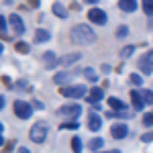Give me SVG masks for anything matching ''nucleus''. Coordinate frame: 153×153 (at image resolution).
Returning <instances> with one entry per match:
<instances>
[{
  "label": "nucleus",
  "mask_w": 153,
  "mask_h": 153,
  "mask_svg": "<svg viewBox=\"0 0 153 153\" xmlns=\"http://www.w3.org/2000/svg\"><path fill=\"white\" fill-rule=\"evenodd\" d=\"M71 41L76 45H92L96 41V33L88 25H76L71 29Z\"/></svg>",
  "instance_id": "nucleus-1"
},
{
  "label": "nucleus",
  "mask_w": 153,
  "mask_h": 153,
  "mask_svg": "<svg viewBox=\"0 0 153 153\" xmlns=\"http://www.w3.org/2000/svg\"><path fill=\"white\" fill-rule=\"evenodd\" d=\"M47 135H49V125L43 123V120L35 123V125L31 127V131H29V139H31L33 143H43Z\"/></svg>",
  "instance_id": "nucleus-2"
},
{
  "label": "nucleus",
  "mask_w": 153,
  "mask_h": 153,
  "mask_svg": "<svg viewBox=\"0 0 153 153\" xmlns=\"http://www.w3.org/2000/svg\"><path fill=\"white\" fill-rule=\"evenodd\" d=\"M59 94L65 96V98H86V96H88V88H84L80 84H76V86H65V88H59Z\"/></svg>",
  "instance_id": "nucleus-3"
},
{
  "label": "nucleus",
  "mask_w": 153,
  "mask_h": 153,
  "mask_svg": "<svg viewBox=\"0 0 153 153\" xmlns=\"http://www.w3.org/2000/svg\"><path fill=\"white\" fill-rule=\"evenodd\" d=\"M31 112H33V106L29 104V102H25V100H16L14 102V114L19 118H29Z\"/></svg>",
  "instance_id": "nucleus-4"
},
{
  "label": "nucleus",
  "mask_w": 153,
  "mask_h": 153,
  "mask_svg": "<svg viewBox=\"0 0 153 153\" xmlns=\"http://www.w3.org/2000/svg\"><path fill=\"white\" fill-rule=\"evenodd\" d=\"M139 70H141L143 74H147V76L153 74V49H151V51H147V53L139 59Z\"/></svg>",
  "instance_id": "nucleus-5"
},
{
  "label": "nucleus",
  "mask_w": 153,
  "mask_h": 153,
  "mask_svg": "<svg viewBox=\"0 0 153 153\" xmlns=\"http://www.w3.org/2000/svg\"><path fill=\"white\" fill-rule=\"evenodd\" d=\"M110 135H112V139H125L129 135V127L125 123H114L110 127Z\"/></svg>",
  "instance_id": "nucleus-6"
},
{
  "label": "nucleus",
  "mask_w": 153,
  "mask_h": 153,
  "mask_svg": "<svg viewBox=\"0 0 153 153\" xmlns=\"http://www.w3.org/2000/svg\"><path fill=\"white\" fill-rule=\"evenodd\" d=\"M80 112H82V106L80 104H65V106L59 108V114H61V117L76 118V117H80Z\"/></svg>",
  "instance_id": "nucleus-7"
},
{
  "label": "nucleus",
  "mask_w": 153,
  "mask_h": 153,
  "mask_svg": "<svg viewBox=\"0 0 153 153\" xmlns=\"http://www.w3.org/2000/svg\"><path fill=\"white\" fill-rule=\"evenodd\" d=\"M88 19H90V23L106 25V12L100 10V8H90V10H88Z\"/></svg>",
  "instance_id": "nucleus-8"
},
{
  "label": "nucleus",
  "mask_w": 153,
  "mask_h": 153,
  "mask_svg": "<svg viewBox=\"0 0 153 153\" xmlns=\"http://www.w3.org/2000/svg\"><path fill=\"white\" fill-rule=\"evenodd\" d=\"M104 98V90L102 88H90V92H88V96H86V100L90 102V104H100V100Z\"/></svg>",
  "instance_id": "nucleus-9"
},
{
  "label": "nucleus",
  "mask_w": 153,
  "mask_h": 153,
  "mask_svg": "<svg viewBox=\"0 0 153 153\" xmlns=\"http://www.w3.org/2000/svg\"><path fill=\"white\" fill-rule=\"evenodd\" d=\"M8 23L12 25V29H14V33H16V35H23V33H25V23H23V19H21L16 12L8 16Z\"/></svg>",
  "instance_id": "nucleus-10"
},
{
  "label": "nucleus",
  "mask_w": 153,
  "mask_h": 153,
  "mask_svg": "<svg viewBox=\"0 0 153 153\" xmlns=\"http://www.w3.org/2000/svg\"><path fill=\"white\" fill-rule=\"evenodd\" d=\"M131 106H133V110H143L145 102H143L139 90H131Z\"/></svg>",
  "instance_id": "nucleus-11"
},
{
  "label": "nucleus",
  "mask_w": 153,
  "mask_h": 153,
  "mask_svg": "<svg viewBox=\"0 0 153 153\" xmlns=\"http://www.w3.org/2000/svg\"><path fill=\"white\" fill-rule=\"evenodd\" d=\"M59 61H61V59H57V55H55L53 51H45V53H43V63H45L47 68H55Z\"/></svg>",
  "instance_id": "nucleus-12"
},
{
  "label": "nucleus",
  "mask_w": 153,
  "mask_h": 153,
  "mask_svg": "<svg viewBox=\"0 0 153 153\" xmlns=\"http://www.w3.org/2000/svg\"><path fill=\"white\" fill-rule=\"evenodd\" d=\"M100 127H102V120H100V117L92 112V114L88 117V129H90V131H100Z\"/></svg>",
  "instance_id": "nucleus-13"
},
{
  "label": "nucleus",
  "mask_w": 153,
  "mask_h": 153,
  "mask_svg": "<svg viewBox=\"0 0 153 153\" xmlns=\"http://www.w3.org/2000/svg\"><path fill=\"white\" fill-rule=\"evenodd\" d=\"M118 8L123 12H133L137 8V0H120L118 2Z\"/></svg>",
  "instance_id": "nucleus-14"
},
{
  "label": "nucleus",
  "mask_w": 153,
  "mask_h": 153,
  "mask_svg": "<svg viewBox=\"0 0 153 153\" xmlns=\"http://www.w3.org/2000/svg\"><path fill=\"white\" fill-rule=\"evenodd\" d=\"M49 39H51L49 31H45V29H37L35 31V41L37 43H47Z\"/></svg>",
  "instance_id": "nucleus-15"
},
{
  "label": "nucleus",
  "mask_w": 153,
  "mask_h": 153,
  "mask_svg": "<svg viewBox=\"0 0 153 153\" xmlns=\"http://www.w3.org/2000/svg\"><path fill=\"white\" fill-rule=\"evenodd\" d=\"M71 71H59V74H55L53 76V82L55 84H63V82H68V80H71Z\"/></svg>",
  "instance_id": "nucleus-16"
},
{
  "label": "nucleus",
  "mask_w": 153,
  "mask_h": 153,
  "mask_svg": "<svg viewBox=\"0 0 153 153\" xmlns=\"http://www.w3.org/2000/svg\"><path fill=\"white\" fill-rule=\"evenodd\" d=\"M51 10H53V14L59 16V19H68V10H65L63 4H59V2H55V4L51 6Z\"/></svg>",
  "instance_id": "nucleus-17"
},
{
  "label": "nucleus",
  "mask_w": 153,
  "mask_h": 153,
  "mask_svg": "<svg viewBox=\"0 0 153 153\" xmlns=\"http://www.w3.org/2000/svg\"><path fill=\"white\" fill-rule=\"evenodd\" d=\"M80 53H68L65 57H61V63L63 65H71V63H76V61H80Z\"/></svg>",
  "instance_id": "nucleus-18"
},
{
  "label": "nucleus",
  "mask_w": 153,
  "mask_h": 153,
  "mask_svg": "<svg viewBox=\"0 0 153 153\" xmlns=\"http://www.w3.org/2000/svg\"><path fill=\"white\" fill-rule=\"evenodd\" d=\"M102 147H104V141H102L100 137H96V139H92V141L88 143V149H90V151H100Z\"/></svg>",
  "instance_id": "nucleus-19"
},
{
  "label": "nucleus",
  "mask_w": 153,
  "mask_h": 153,
  "mask_svg": "<svg viewBox=\"0 0 153 153\" xmlns=\"http://www.w3.org/2000/svg\"><path fill=\"white\" fill-rule=\"evenodd\" d=\"M108 104H110V108H114L117 112H123V110H125V104H123L118 98H114V96H110V98H108Z\"/></svg>",
  "instance_id": "nucleus-20"
},
{
  "label": "nucleus",
  "mask_w": 153,
  "mask_h": 153,
  "mask_svg": "<svg viewBox=\"0 0 153 153\" xmlns=\"http://www.w3.org/2000/svg\"><path fill=\"white\" fill-rule=\"evenodd\" d=\"M82 74L86 76V80H90V82H96V80H98V74H96V71L92 70V68H86V70H84Z\"/></svg>",
  "instance_id": "nucleus-21"
},
{
  "label": "nucleus",
  "mask_w": 153,
  "mask_h": 153,
  "mask_svg": "<svg viewBox=\"0 0 153 153\" xmlns=\"http://www.w3.org/2000/svg\"><path fill=\"white\" fill-rule=\"evenodd\" d=\"M71 149H74V153H82V139L80 137L71 139Z\"/></svg>",
  "instance_id": "nucleus-22"
},
{
  "label": "nucleus",
  "mask_w": 153,
  "mask_h": 153,
  "mask_svg": "<svg viewBox=\"0 0 153 153\" xmlns=\"http://www.w3.org/2000/svg\"><path fill=\"white\" fill-rule=\"evenodd\" d=\"M143 10L147 16H153V0H143Z\"/></svg>",
  "instance_id": "nucleus-23"
},
{
  "label": "nucleus",
  "mask_w": 153,
  "mask_h": 153,
  "mask_svg": "<svg viewBox=\"0 0 153 153\" xmlns=\"http://www.w3.org/2000/svg\"><path fill=\"white\" fill-rule=\"evenodd\" d=\"M141 98H143V102H145V104H153V92H151V90H143Z\"/></svg>",
  "instance_id": "nucleus-24"
},
{
  "label": "nucleus",
  "mask_w": 153,
  "mask_h": 153,
  "mask_svg": "<svg viewBox=\"0 0 153 153\" xmlns=\"http://www.w3.org/2000/svg\"><path fill=\"white\" fill-rule=\"evenodd\" d=\"M133 51H135V45H127V47H123V49H120V57H129Z\"/></svg>",
  "instance_id": "nucleus-25"
},
{
  "label": "nucleus",
  "mask_w": 153,
  "mask_h": 153,
  "mask_svg": "<svg viewBox=\"0 0 153 153\" xmlns=\"http://www.w3.org/2000/svg\"><path fill=\"white\" fill-rule=\"evenodd\" d=\"M14 49H16L19 53H29V45H27V43H23V41H19V43L14 45Z\"/></svg>",
  "instance_id": "nucleus-26"
},
{
  "label": "nucleus",
  "mask_w": 153,
  "mask_h": 153,
  "mask_svg": "<svg viewBox=\"0 0 153 153\" xmlns=\"http://www.w3.org/2000/svg\"><path fill=\"white\" fill-rule=\"evenodd\" d=\"M145 127H153V114L151 112H147V114H143V120H141Z\"/></svg>",
  "instance_id": "nucleus-27"
},
{
  "label": "nucleus",
  "mask_w": 153,
  "mask_h": 153,
  "mask_svg": "<svg viewBox=\"0 0 153 153\" xmlns=\"http://www.w3.org/2000/svg\"><path fill=\"white\" fill-rule=\"evenodd\" d=\"M127 33H129V29H127V25H120L117 29V37L118 39H123V37H127Z\"/></svg>",
  "instance_id": "nucleus-28"
},
{
  "label": "nucleus",
  "mask_w": 153,
  "mask_h": 153,
  "mask_svg": "<svg viewBox=\"0 0 153 153\" xmlns=\"http://www.w3.org/2000/svg\"><path fill=\"white\" fill-rule=\"evenodd\" d=\"M6 27H8V23H6V19L0 14V35H4L6 33Z\"/></svg>",
  "instance_id": "nucleus-29"
},
{
  "label": "nucleus",
  "mask_w": 153,
  "mask_h": 153,
  "mask_svg": "<svg viewBox=\"0 0 153 153\" xmlns=\"http://www.w3.org/2000/svg\"><path fill=\"white\" fill-rule=\"evenodd\" d=\"M141 141H143V143H149V141H153V131H147L145 135H141Z\"/></svg>",
  "instance_id": "nucleus-30"
},
{
  "label": "nucleus",
  "mask_w": 153,
  "mask_h": 153,
  "mask_svg": "<svg viewBox=\"0 0 153 153\" xmlns=\"http://www.w3.org/2000/svg\"><path fill=\"white\" fill-rule=\"evenodd\" d=\"M141 76H139V74H133V76H131V84H135V86H141Z\"/></svg>",
  "instance_id": "nucleus-31"
},
{
  "label": "nucleus",
  "mask_w": 153,
  "mask_h": 153,
  "mask_svg": "<svg viewBox=\"0 0 153 153\" xmlns=\"http://www.w3.org/2000/svg\"><path fill=\"white\" fill-rule=\"evenodd\" d=\"M61 129H78V123H63Z\"/></svg>",
  "instance_id": "nucleus-32"
},
{
  "label": "nucleus",
  "mask_w": 153,
  "mask_h": 153,
  "mask_svg": "<svg viewBox=\"0 0 153 153\" xmlns=\"http://www.w3.org/2000/svg\"><path fill=\"white\" fill-rule=\"evenodd\" d=\"M33 104H35L37 108H39V110H43V108H45V106H43V102H39V100H35V102H33Z\"/></svg>",
  "instance_id": "nucleus-33"
},
{
  "label": "nucleus",
  "mask_w": 153,
  "mask_h": 153,
  "mask_svg": "<svg viewBox=\"0 0 153 153\" xmlns=\"http://www.w3.org/2000/svg\"><path fill=\"white\" fill-rule=\"evenodd\" d=\"M16 153H31V151H29L27 147H19V151H16Z\"/></svg>",
  "instance_id": "nucleus-34"
},
{
  "label": "nucleus",
  "mask_w": 153,
  "mask_h": 153,
  "mask_svg": "<svg viewBox=\"0 0 153 153\" xmlns=\"http://www.w3.org/2000/svg\"><path fill=\"white\" fill-rule=\"evenodd\" d=\"M12 149V143H8V145H6V147H4V153H8Z\"/></svg>",
  "instance_id": "nucleus-35"
},
{
  "label": "nucleus",
  "mask_w": 153,
  "mask_h": 153,
  "mask_svg": "<svg viewBox=\"0 0 153 153\" xmlns=\"http://www.w3.org/2000/svg\"><path fill=\"white\" fill-rule=\"evenodd\" d=\"M4 108V96H0V110Z\"/></svg>",
  "instance_id": "nucleus-36"
},
{
  "label": "nucleus",
  "mask_w": 153,
  "mask_h": 153,
  "mask_svg": "<svg viewBox=\"0 0 153 153\" xmlns=\"http://www.w3.org/2000/svg\"><path fill=\"white\" fill-rule=\"evenodd\" d=\"M147 27H149V29H153V16L149 19V23H147Z\"/></svg>",
  "instance_id": "nucleus-37"
},
{
  "label": "nucleus",
  "mask_w": 153,
  "mask_h": 153,
  "mask_svg": "<svg viewBox=\"0 0 153 153\" xmlns=\"http://www.w3.org/2000/svg\"><path fill=\"white\" fill-rule=\"evenodd\" d=\"M102 153H120L118 149H110V151H102Z\"/></svg>",
  "instance_id": "nucleus-38"
},
{
  "label": "nucleus",
  "mask_w": 153,
  "mask_h": 153,
  "mask_svg": "<svg viewBox=\"0 0 153 153\" xmlns=\"http://www.w3.org/2000/svg\"><path fill=\"white\" fill-rule=\"evenodd\" d=\"M86 2H88V4H96L98 0H86Z\"/></svg>",
  "instance_id": "nucleus-39"
},
{
  "label": "nucleus",
  "mask_w": 153,
  "mask_h": 153,
  "mask_svg": "<svg viewBox=\"0 0 153 153\" xmlns=\"http://www.w3.org/2000/svg\"><path fill=\"white\" fill-rule=\"evenodd\" d=\"M2 143H4V137H2V133H0V147H2Z\"/></svg>",
  "instance_id": "nucleus-40"
},
{
  "label": "nucleus",
  "mask_w": 153,
  "mask_h": 153,
  "mask_svg": "<svg viewBox=\"0 0 153 153\" xmlns=\"http://www.w3.org/2000/svg\"><path fill=\"white\" fill-rule=\"evenodd\" d=\"M0 55H2V43H0Z\"/></svg>",
  "instance_id": "nucleus-41"
},
{
  "label": "nucleus",
  "mask_w": 153,
  "mask_h": 153,
  "mask_svg": "<svg viewBox=\"0 0 153 153\" xmlns=\"http://www.w3.org/2000/svg\"><path fill=\"white\" fill-rule=\"evenodd\" d=\"M0 133H2V123H0Z\"/></svg>",
  "instance_id": "nucleus-42"
}]
</instances>
